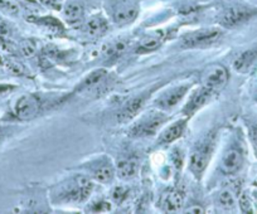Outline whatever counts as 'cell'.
I'll return each instance as SVG.
<instances>
[{
    "label": "cell",
    "instance_id": "52a82bcc",
    "mask_svg": "<svg viewBox=\"0 0 257 214\" xmlns=\"http://www.w3.org/2000/svg\"><path fill=\"white\" fill-rule=\"evenodd\" d=\"M39 110V102L34 96L24 95L17 100L14 105V114L21 120H31Z\"/></svg>",
    "mask_w": 257,
    "mask_h": 214
},
{
    "label": "cell",
    "instance_id": "9c48e42d",
    "mask_svg": "<svg viewBox=\"0 0 257 214\" xmlns=\"http://www.w3.org/2000/svg\"><path fill=\"white\" fill-rule=\"evenodd\" d=\"M190 88V85H184L179 86V87H174L172 90L167 91V92L163 93L157 101V105L159 106L162 110H169L172 107H174L175 105L180 102L183 97L187 95L188 90Z\"/></svg>",
    "mask_w": 257,
    "mask_h": 214
},
{
    "label": "cell",
    "instance_id": "7a4b0ae2",
    "mask_svg": "<svg viewBox=\"0 0 257 214\" xmlns=\"http://www.w3.org/2000/svg\"><path fill=\"white\" fill-rule=\"evenodd\" d=\"M167 115H164L163 112L150 111L133 126L130 135L134 137L150 136L160 129V126L167 121Z\"/></svg>",
    "mask_w": 257,
    "mask_h": 214
},
{
    "label": "cell",
    "instance_id": "44dd1931",
    "mask_svg": "<svg viewBox=\"0 0 257 214\" xmlns=\"http://www.w3.org/2000/svg\"><path fill=\"white\" fill-rule=\"evenodd\" d=\"M106 76V71L105 70H96L93 72H91L85 80L82 81V83L80 85V88H90L93 87V86L97 85L98 82L103 80V77Z\"/></svg>",
    "mask_w": 257,
    "mask_h": 214
},
{
    "label": "cell",
    "instance_id": "cb8c5ba5",
    "mask_svg": "<svg viewBox=\"0 0 257 214\" xmlns=\"http://www.w3.org/2000/svg\"><path fill=\"white\" fill-rule=\"evenodd\" d=\"M218 201L223 208H233L234 196L229 190H223L218 196Z\"/></svg>",
    "mask_w": 257,
    "mask_h": 214
},
{
    "label": "cell",
    "instance_id": "30bf717a",
    "mask_svg": "<svg viewBox=\"0 0 257 214\" xmlns=\"http://www.w3.org/2000/svg\"><path fill=\"white\" fill-rule=\"evenodd\" d=\"M91 173L95 180L100 181L102 184L111 183L113 179V166L111 164L110 159L107 157H102V159L97 160L92 166H91Z\"/></svg>",
    "mask_w": 257,
    "mask_h": 214
},
{
    "label": "cell",
    "instance_id": "83f0119b",
    "mask_svg": "<svg viewBox=\"0 0 257 214\" xmlns=\"http://www.w3.org/2000/svg\"><path fill=\"white\" fill-rule=\"evenodd\" d=\"M239 205H241L242 211H246V213H249V211H252L251 203H249V200H248V198H247L246 194H243V195L239 198Z\"/></svg>",
    "mask_w": 257,
    "mask_h": 214
},
{
    "label": "cell",
    "instance_id": "5bb4252c",
    "mask_svg": "<svg viewBox=\"0 0 257 214\" xmlns=\"http://www.w3.org/2000/svg\"><path fill=\"white\" fill-rule=\"evenodd\" d=\"M185 127H187V121H183L182 120V121L174 122L172 126L164 130V132L160 135V142L162 144H170V142L175 141V140L182 136L183 132L185 131Z\"/></svg>",
    "mask_w": 257,
    "mask_h": 214
},
{
    "label": "cell",
    "instance_id": "e575fe53",
    "mask_svg": "<svg viewBox=\"0 0 257 214\" xmlns=\"http://www.w3.org/2000/svg\"><path fill=\"white\" fill-rule=\"evenodd\" d=\"M0 63H2V60H0Z\"/></svg>",
    "mask_w": 257,
    "mask_h": 214
},
{
    "label": "cell",
    "instance_id": "277c9868",
    "mask_svg": "<svg viewBox=\"0 0 257 214\" xmlns=\"http://www.w3.org/2000/svg\"><path fill=\"white\" fill-rule=\"evenodd\" d=\"M111 17L117 24H127L134 21L139 8L135 3L128 0H115L111 4Z\"/></svg>",
    "mask_w": 257,
    "mask_h": 214
},
{
    "label": "cell",
    "instance_id": "d6a6232c",
    "mask_svg": "<svg viewBox=\"0 0 257 214\" xmlns=\"http://www.w3.org/2000/svg\"><path fill=\"white\" fill-rule=\"evenodd\" d=\"M188 211L189 213H203V208H201V206H192V208L188 209Z\"/></svg>",
    "mask_w": 257,
    "mask_h": 214
},
{
    "label": "cell",
    "instance_id": "f1b7e54d",
    "mask_svg": "<svg viewBox=\"0 0 257 214\" xmlns=\"http://www.w3.org/2000/svg\"><path fill=\"white\" fill-rule=\"evenodd\" d=\"M14 88L16 87L12 85H0V98H3V97H6V96H8L9 93L14 90Z\"/></svg>",
    "mask_w": 257,
    "mask_h": 214
},
{
    "label": "cell",
    "instance_id": "4fadbf2b",
    "mask_svg": "<svg viewBox=\"0 0 257 214\" xmlns=\"http://www.w3.org/2000/svg\"><path fill=\"white\" fill-rule=\"evenodd\" d=\"M242 163H243V157H242L241 151L236 149L228 150L224 154L223 159H222V166L226 173H236L239 168H241Z\"/></svg>",
    "mask_w": 257,
    "mask_h": 214
},
{
    "label": "cell",
    "instance_id": "ffe728a7",
    "mask_svg": "<svg viewBox=\"0 0 257 214\" xmlns=\"http://www.w3.org/2000/svg\"><path fill=\"white\" fill-rule=\"evenodd\" d=\"M126 51V42H110L102 47L105 57H117Z\"/></svg>",
    "mask_w": 257,
    "mask_h": 214
},
{
    "label": "cell",
    "instance_id": "2e32d148",
    "mask_svg": "<svg viewBox=\"0 0 257 214\" xmlns=\"http://www.w3.org/2000/svg\"><path fill=\"white\" fill-rule=\"evenodd\" d=\"M108 28L107 21L105 18H102L101 16H95L92 18L88 19V22L86 23V31L90 36L97 37L101 34L105 33Z\"/></svg>",
    "mask_w": 257,
    "mask_h": 214
},
{
    "label": "cell",
    "instance_id": "603a6c76",
    "mask_svg": "<svg viewBox=\"0 0 257 214\" xmlns=\"http://www.w3.org/2000/svg\"><path fill=\"white\" fill-rule=\"evenodd\" d=\"M160 44H162V38L160 37H149V38H145L140 43V49L144 52L154 51L158 47H160Z\"/></svg>",
    "mask_w": 257,
    "mask_h": 214
},
{
    "label": "cell",
    "instance_id": "9a60e30c",
    "mask_svg": "<svg viewBox=\"0 0 257 214\" xmlns=\"http://www.w3.org/2000/svg\"><path fill=\"white\" fill-rule=\"evenodd\" d=\"M257 60V48L248 49L244 53H242L233 63L234 70L238 71V72H246L249 70L252 65H253L254 61Z\"/></svg>",
    "mask_w": 257,
    "mask_h": 214
},
{
    "label": "cell",
    "instance_id": "484cf974",
    "mask_svg": "<svg viewBox=\"0 0 257 214\" xmlns=\"http://www.w3.org/2000/svg\"><path fill=\"white\" fill-rule=\"evenodd\" d=\"M21 51L26 57H31L32 55H34V52H36V46H34L33 42L26 41L22 43Z\"/></svg>",
    "mask_w": 257,
    "mask_h": 214
},
{
    "label": "cell",
    "instance_id": "ba28073f",
    "mask_svg": "<svg viewBox=\"0 0 257 214\" xmlns=\"http://www.w3.org/2000/svg\"><path fill=\"white\" fill-rule=\"evenodd\" d=\"M254 14H256V11H253V9L231 8L221 16V24L226 28H232V27H236L243 22L248 21Z\"/></svg>",
    "mask_w": 257,
    "mask_h": 214
},
{
    "label": "cell",
    "instance_id": "8992f818",
    "mask_svg": "<svg viewBox=\"0 0 257 214\" xmlns=\"http://www.w3.org/2000/svg\"><path fill=\"white\" fill-rule=\"evenodd\" d=\"M219 36H221V31H218V29H202V31L187 34L183 38V46L187 47V48H194V47L212 43L216 39H218Z\"/></svg>",
    "mask_w": 257,
    "mask_h": 214
},
{
    "label": "cell",
    "instance_id": "f546056e",
    "mask_svg": "<svg viewBox=\"0 0 257 214\" xmlns=\"http://www.w3.org/2000/svg\"><path fill=\"white\" fill-rule=\"evenodd\" d=\"M126 193H127V191H126V189H122V188H116L115 189V191H113V199H115V200H123V198H125V195H126Z\"/></svg>",
    "mask_w": 257,
    "mask_h": 214
},
{
    "label": "cell",
    "instance_id": "8fae6325",
    "mask_svg": "<svg viewBox=\"0 0 257 214\" xmlns=\"http://www.w3.org/2000/svg\"><path fill=\"white\" fill-rule=\"evenodd\" d=\"M145 96L142 95L139 97L133 98L132 101H128L125 106H123L121 111L117 114V120L120 122H126L128 120H132L133 117H135L138 115V112L142 110L143 105L145 102Z\"/></svg>",
    "mask_w": 257,
    "mask_h": 214
},
{
    "label": "cell",
    "instance_id": "e0dca14e",
    "mask_svg": "<svg viewBox=\"0 0 257 214\" xmlns=\"http://www.w3.org/2000/svg\"><path fill=\"white\" fill-rule=\"evenodd\" d=\"M183 201H184V196H183V193L179 190H172L167 195L164 200V208L167 211H170V213H174V211H178L183 205Z\"/></svg>",
    "mask_w": 257,
    "mask_h": 214
},
{
    "label": "cell",
    "instance_id": "3957f363",
    "mask_svg": "<svg viewBox=\"0 0 257 214\" xmlns=\"http://www.w3.org/2000/svg\"><path fill=\"white\" fill-rule=\"evenodd\" d=\"M214 149V136H211L209 139H207L196 151L193 152L192 156H190V170L197 178L202 175L204 170H206L207 165H208V161L212 156V152Z\"/></svg>",
    "mask_w": 257,
    "mask_h": 214
},
{
    "label": "cell",
    "instance_id": "5b68a950",
    "mask_svg": "<svg viewBox=\"0 0 257 214\" xmlns=\"http://www.w3.org/2000/svg\"><path fill=\"white\" fill-rule=\"evenodd\" d=\"M228 81V72L223 66L213 65L207 68L202 75V82L203 87L211 91L221 90Z\"/></svg>",
    "mask_w": 257,
    "mask_h": 214
},
{
    "label": "cell",
    "instance_id": "d4e9b609",
    "mask_svg": "<svg viewBox=\"0 0 257 214\" xmlns=\"http://www.w3.org/2000/svg\"><path fill=\"white\" fill-rule=\"evenodd\" d=\"M0 9L9 14L19 13V6L12 0H0Z\"/></svg>",
    "mask_w": 257,
    "mask_h": 214
},
{
    "label": "cell",
    "instance_id": "ac0fdd59",
    "mask_svg": "<svg viewBox=\"0 0 257 214\" xmlns=\"http://www.w3.org/2000/svg\"><path fill=\"white\" fill-rule=\"evenodd\" d=\"M63 17L67 23H70V24L78 23V22H80L83 17L82 7L77 3L67 4L63 11Z\"/></svg>",
    "mask_w": 257,
    "mask_h": 214
},
{
    "label": "cell",
    "instance_id": "4316f807",
    "mask_svg": "<svg viewBox=\"0 0 257 214\" xmlns=\"http://www.w3.org/2000/svg\"><path fill=\"white\" fill-rule=\"evenodd\" d=\"M12 36V27L8 22L0 19V38H9Z\"/></svg>",
    "mask_w": 257,
    "mask_h": 214
},
{
    "label": "cell",
    "instance_id": "d6986e66",
    "mask_svg": "<svg viewBox=\"0 0 257 214\" xmlns=\"http://www.w3.org/2000/svg\"><path fill=\"white\" fill-rule=\"evenodd\" d=\"M138 171V163L134 159H125L121 160L117 164V174L120 178L127 179L132 178L137 174Z\"/></svg>",
    "mask_w": 257,
    "mask_h": 214
},
{
    "label": "cell",
    "instance_id": "6da1fadb",
    "mask_svg": "<svg viewBox=\"0 0 257 214\" xmlns=\"http://www.w3.org/2000/svg\"><path fill=\"white\" fill-rule=\"evenodd\" d=\"M92 181L83 175H76L58 185L57 201L63 203H80L86 200L92 191Z\"/></svg>",
    "mask_w": 257,
    "mask_h": 214
},
{
    "label": "cell",
    "instance_id": "1f68e13d",
    "mask_svg": "<svg viewBox=\"0 0 257 214\" xmlns=\"http://www.w3.org/2000/svg\"><path fill=\"white\" fill-rule=\"evenodd\" d=\"M110 209V205H108L107 203H105V201H101L100 204H96V205H93L92 210L93 211H103V210H108Z\"/></svg>",
    "mask_w": 257,
    "mask_h": 214
},
{
    "label": "cell",
    "instance_id": "4dcf8cb0",
    "mask_svg": "<svg viewBox=\"0 0 257 214\" xmlns=\"http://www.w3.org/2000/svg\"><path fill=\"white\" fill-rule=\"evenodd\" d=\"M41 2L43 4H46L47 7H49V8H53V9L61 8V4H59L58 0H41Z\"/></svg>",
    "mask_w": 257,
    "mask_h": 214
},
{
    "label": "cell",
    "instance_id": "836d02e7",
    "mask_svg": "<svg viewBox=\"0 0 257 214\" xmlns=\"http://www.w3.org/2000/svg\"><path fill=\"white\" fill-rule=\"evenodd\" d=\"M251 136H252V140H253V142H254V144L257 145V125H256V126H253V127H252Z\"/></svg>",
    "mask_w": 257,
    "mask_h": 214
},
{
    "label": "cell",
    "instance_id": "7c38bea8",
    "mask_svg": "<svg viewBox=\"0 0 257 214\" xmlns=\"http://www.w3.org/2000/svg\"><path fill=\"white\" fill-rule=\"evenodd\" d=\"M209 97H211V90H208V88L203 87L201 88V90L196 91V92L192 95L190 100L188 101L187 105H185L184 112L187 115L194 114L197 110L201 109L202 106L208 101Z\"/></svg>",
    "mask_w": 257,
    "mask_h": 214
},
{
    "label": "cell",
    "instance_id": "7402d4cb",
    "mask_svg": "<svg viewBox=\"0 0 257 214\" xmlns=\"http://www.w3.org/2000/svg\"><path fill=\"white\" fill-rule=\"evenodd\" d=\"M37 19H38V21H36V23L42 24V26L47 27V28H49L51 31H54V32L63 31L62 24L59 23L57 19L52 18V17H44V18H37Z\"/></svg>",
    "mask_w": 257,
    "mask_h": 214
}]
</instances>
